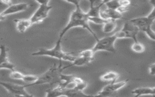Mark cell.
I'll return each mask as SVG.
<instances>
[{
	"label": "cell",
	"mask_w": 155,
	"mask_h": 97,
	"mask_svg": "<svg viewBox=\"0 0 155 97\" xmlns=\"http://www.w3.org/2000/svg\"><path fill=\"white\" fill-rule=\"evenodd\" d=\"M88 15L87 13H85L81 8L80 5L75 6V9L70 14L68 21L65 27L61 31L59 38L62 39L65 34L71 28L74 27H82L87 29L90 34L94 38L96 41L99 38L96 36V33L92 30L88 24Z\"/></svg>",
	"instance_id": "6da1fadb"
},
{
	"label": "cell",
	"mask_w": 155,
	"mask_h": 97,
	"mask_svg": "<svg viewBox=\"0 0 155 97\" xmlns=\"http://www.w3.org/2000/svg\"><path fill=\"white\" fill-rule=\"evenodd\" d=\"M62 39L58 38L54 46L51 48H42L39 50L31 53L32 56H46L51 58H54L59 60L60 62L62 61H67L72 62L75 59L76 56H73L70 53L64 52L62 50L61 47Z\"/></svg>",
	"instance_id": "7a4b0ae2"
},
{
	"label": "cell",
	"mask_w": 155,
	"mask_h": 97,
	"mask_svg": "<svg viewBox=\"0 0 155 97\" xmlns=\"http://www.w3.org/2000/svg\"><path fill=\"white\" fill-rule=\"evenodd\" d=\"M63 69L60 63L59 65H56L54 64L51 66L48 70L40 76H38L37 81L33 84H28L25 85V87L33 85H42V84H53L59 83L61 79V75L63 71Z\"/></svg>",
	"instance_id": "3957f363"
},
{
	"label": "cell",
	"mask_w": 155,
	"mask_h": 97,
	"mask_svg": "<svg viewBox=\"0 0 155 97\" xmlns=\"http://www.w3.org/2000/svg\"><path fill=\"white\" fill-rule=\"evenodd\" d=\"M139 29L140 31L145 33L149 38L155 41V32L151 28V25L155 22V8H153L151 12L147 16L138 17L130 19Z\"/></svg>",
	"instance_id": "277c9868"
},
{
	"label": "cell",
	"mask_w": 155,
	"mask_h": 97,
	"mask_svg": "<svg viewBox=\"0 0 155 97\" xmlns=\"http://www.w3.org/2000/svg\"><path fill=\"white\" fill-rule=\"evenodd\" d=\"M117 39L116 34L104 37L96 41L94 47L92 48L94 53L98 51H106L110 53H116L114 42Z\"/></svg>",
	"instance_id": "5b68a950"
},
{
	"label": "cell",
	"mask_w": 155,
	"mask_h": 97,
	"mask_svg": "<svg viewBox=\"0 0 155 97\" xmlns=\"http://www.w3.org/2000/svg\"><path fill=\"white\" fill-rule=\"evenodd\" d=\"M0 85L2 86L5 90H7L12 95L16 96H32L25 90V86L18 85L16 84L12 83L10 82L0 81Z\"/></svg>",
	"instance_id": "8992f818"
},
{
	"label": "cell",
	"mask_w": 155,
	"mask_h": 97,
	"mask_svg": "<svg viewBox=\"0 0 155 97\" xmlns=\"http://www.w3.org/2000/svg\"><path fill=\"white\" fill-rule=\"evenodd\" d=\"M128 82V79H124L119 82H111L110 84L105 85L100 92H99L95 96H107L111 95L115 92L118 91L124 87Z\"/></svg>",
	"instance_id": "52a82bcc"
},
{
	"label": "cell",
	"mask_w": 155,
	"mask_h": 97,
	"mask_svg": "<svg viewBox=\"0 0 155 97\" xmlns=\"http://www.w3.org/2000/svg\"><path fill=\"white\" fill-rule=\"evenodd\" d=\"M52 8V6L47 5H39L38 9L30 18L31 23L36 24L43 21L47 18L48 13Z\"/></svg>",
	"instance_id": "ba28073f"
},
{
	"label": "cell",
	"mask_w": 155,
	"mask_h": 97,
	"mask_svg": "<svg viewBox=\"0 0 155 97\" xmlns=\"http://www.w3.org/2000/svg\"><path fill=\"white\" fill-rule=\"evenodd\" d=\"M120 30L123 32L125 38L133 39L134 41H137L136 36L140 30L130 20H127Z\"/></svg>",
	"instance_id": "9c48e42d"
},
{
	"label": "cell",
	"mask_w": 155,
	"mask_h": 97,
	"mask_svg": "<svg viewBox=\"0 0 155 97\" xmlns=\"http://www.w3.org/2000/svg\"><path fill=\"white\" fill-rule=\"evenodd\" d=\"M0 69L15 70V65L8 59L7 50L4 45H0Z\"/></svg>",
	"instance_id": "30bf717a"
},
{
	"label": "cell",
	"mask_w": 155,
	"mask_h": 97,
	"mask_svg": "<svg viewBox=\"0 0 155 97\" xmlns=\"http://www.w3.org/2000/svg\"><path fill=\"white\" fill-rule=\"evenodd\" d=\"M27 7H28V4L25 2L11 4L10 5L8 6L7 8H5L2 12H1V14L2 16L6 17V16L9 15H12V14L25 11L27 8Z\"/></svg>",
	"instance_id": "8fae6325"
},
{
	"label": "cell",
	"mask_w": 155,
	"mask_h": 97,
	"mask_svg": "<svg viewBox=\"0 0 155 97\" xmlns=\"http://www.w3.org/2000/svg\"><path fill=\"white\" fill-rule=\"evenodd\" d=\"M99 16L105 20H117L123 18L122 14L119 13L117 10L107 8L105 10L101 9L99 12Z\"/></svg>",
	"instance_id": "7c38bea8"
},
{
	"label": "cell",
	"mask_w": 155,
	"mask_h": 97,
	"mask_svg": "<svg viewBox=\"0 0 155 97\" xmlns=\"http://www.w3.org/2000/svg\"><path fill=\"white\" fill-rule=\"evenodd\" d=\"M17 30L21 33H24L25 31L33 24L30 19H14Z\"/></svg>",
	"instance_id": "4fadbf2b"
},
{
	"label": "cell",
	"mask_w": 155,
	"mask_h": 97,
	"mask_svg": "<svg viewBox=\"0 0 155 97\" xmlns=\"http://www.w3.org/2000/svg\"><path fill=\"white\" fill-rule=\"evenodd\" d=\"M131 93L135 96L138 97L143 95H153L155 96V87H139L131 91Z\"/></svg>",
	"instance_id": "5bb4252c"
},
{
	"label": "cell",
	"mask_w": 155,
	"mask_h": 97,
	"mask_svg": "<svg viewBox=\"0 0 155 97\" xmlns=\"http://www.w3.org/2000/svg\"><path fill=\"white\" fill-rule=\"evenodd\" d=\"M93 60L89 58H87L81 56H79L78 57H76V59L71 63V64L67 65L64 67H62L63 70H65L67 68H69L72 66H84L85 65L90 62H91Z\"/></svg>",
	"instance_id": "9a60e30c"
},
{
	"label": "cell",
	"mask_w": 155,
	"mask_h": 97,
	"mask_svg": "<svg viewBox=\"0 0 155 97\" xmlns=\"http://www.w3.org/2000/svg\"><path fill=\"white\" fill-rule=\"evenodd\" d=\"M117 27V22L115 20L109 19L107 20L106 22L102 25V31L105 33H110L113 32Z\"/></svg>",
	"instance_id": "2e32d148"
},
{
	"label": "cell",
	"mask_w": 155,
	"mask_h": 97,
	"mask_svg": "<svg viewBox=\"0 0 155 97\" xmlns=\"http://www.w3.org/2000/svg\"><path fill=\"white\" fill-rule=\"evenodd\" d=\"M119 77V74L116 72L110 71L105 73L100 76V79L102 81L115 82Z\"/></svg>",
	"instance_id": "e0dca14e"
},
{
	"label": "cell",
	"mask_w": 155,
	"mask_h": 97,
	"mask_svg": "<svg viewBox=\"0 0 155 97\" xmlns=\"http://www.w3.org/2000/svg\"><path fill=\"white\" fill-rule=\"evenodd\" d=\"M131 48L133 52L137 53H143L145 50L144 45L142 43L139 42L138 41H134V42L131 45Z\"/></svg>",
	"instance_id": "ac0fdd59"
},
{
	"label": "cell",
	"mask_w": 155,
	"mask_h": 97,
	"mask_svg": "<svg viewBox=\"0 0 155 97\" xmlns=\"http://www.w3.org/2000/svg\"><path fill=\"white\" fill-rule=\"evenodd\" d=\"M79 56L93 60L94 59V55L95 53L94 52V51L93 50L92 48H90V49H86V50H82V51L79 52Z\"/></svg>",
	"instance_id": "d6986e66"
},
{
	"label": "cell",
	"mask_w": 155,
	"mask_h": 97,
	"mask_svg": "<svg viewBox=\"0 0 155 97\" xmlns=\"http://www.w3.org/2000/svg\"><path fill=\"white\" fill-rule=\"evenodd\" d=\"M38 78V76L33 75H24L22 78V81L30 84H33L35 82Z\"/></svg>",
	"instance_id": "ffe728a7"
},
{
	"label": "cell",
	"mask_w": 155,
	"mask_h": 97,
	"mask_svg": "<svg viewBox=\"0 0 155 97\" xmlns=\"http://www.w3.org/2000/svg\"><path fill=\"white\" fill-rule=\"evenodd\" d=\"M88 21L89 22H92L98 25H103L107 20H105L99 16H88Z\"/></svg>",
	"instance_id": "44dd1931"
},
{
	"label": "cell",
	"mask_w": 155,
	"mask_h": 97,
	"mask_svg": "<svg viewBox=\"0 0 155 97\" xmlns=\"http://www.w3.org/2000/svg\"><path fill=\"white\" fill-rule=\"evenodd\" d=\"M24 74L20 72L16 71L15 70H12L11 72L9 74V76L13 79H17V80H22V78L24 77Z\"/></svg>",
	"instance_id": "7402d4cb"
},
{
	"label": "cell",
	"mask_w": 155,
	"mask_h": 97,
	"mask_svg": "<svg viewBox=\"0 0 155 97\" xmlns=\"http://www.w3.org/2000/svg\"><path fill=\"white\" fill-rule=\"evenodd\" d=\"M105 5L107 6V8L113 10H117V8L120 6L118 0H112L109 2L107 3Z\"/></svg>",
	"instance_id": "603a6c76"
},
{
	"label": "cell",
	"mask_w": 155,
	"mask_h": 97,
	"mask_svg": "<svg viewBox=\"0 0 155 97\" xmlns=\"http://www.w3.org/2000/svg\"><path fill=\"white\" fill-rule=\"evenodd\" d=\"M120 5L129 7L131 5L130 0H118Z\"/></svg>",
	"instance_id": "cb8c5ba5"
},
{
	"label": "cell",
	"mask_w": 155,
	"mask_h": 97,
	"mask_svg": "<svg viewBox=\"0 0 155 97\" xmlns=\"http://www.w3.org/2000/svg\"><path fill=\"white\" fill-rule=\"evenodd\" d=\"M128 10H129V7L122 6V5H120V6L117 8V10L119 13H120L121 14H123L124 13L127 12Z\"/></svg>",
	"instance_id": "d4e9b609"
},
{
	"label": "cell",
	"mask_w": 155,
	"mask_h": 97,
	"mask_svg": "<svg viewBox=\"0 0 155 97\" xmlns=\"http://www.w3.org/2000/svg\"><path fill=\"white\" fill-rule=\"evenodd\" d=\"M149 73L151 75H155V63L151 64L149 66Z\"/></svg>",
	"instance_id": "484cf974"
},
{
	"label": "cell",
	"mask_w": 155,
	"mask_h": 97,
	"mask_svg": "<svg viewBox=\"0 0 155 97\" xmlns=\"http://www.w3.org/2000/svg\"><path fill=\"white\" fill-rule=\"evenodd\" d=\"M88 1L90 2V7H91L93 6H94V5H98V4H102L100 0H88Z\"/></svg>",
	"instance_id": "4316f807"
},
{
	"label": "cell",
	"mask_w": 155,
	"mask_h": 97,
	"mask_svg": "<svg viewBox=\"0 0 155 97\" xmlns=\"http://www.w3.org/2000/svg\"><path fill=\"white\" fill-rule=\"evenodd\" d=\"M64 1L74 5V6H78V5H79V2L81 0H64Z\"/></svg>",
	"instance_id": "83f0119b"
},
{
	"label": "cell",
	"mask_w": 155,
	"mask_h": 97,
	"mask_svg": "<svg viewBox=\"0 0 155 97\" xmlns=\"http://www.w3.org/2000/svg\"><path fill=\"white\" fill-rule=\"evenodd\" d=\"M39 5H47L49 3L50 0H35Z\"/></svg>",
	"instance_id": "f1b7e54d"
},
{
	"label": "cell",
	"mask_w": 155,
	"mask_h": 97,
	"mask_svg": "<svg viewBox=\"0 0 155 97\" xmlns=\"http://www.w3.org/2000/svg\"><path fill=\"white\" fill-rule=\"evenodd\" d=\"M0 1L2 4L7 5L8 6L12 4V0H0Z\"/></svg>",
	"instance_id": "f546056e"
},
{
	"label": "cell",
	"mask_w": 155,
	"mask_h": 97,
	"mask_svg": "<svg viewBox=\"0 0 155 97\" xmlns=\"http://www.w3.org/2000/svg\"><path fill=\"white\" fill-rule=\"evenodd\" d=\"M100 1H101V3H102L103 5H104V4H106L107 3L109 2L110 1H112V0H100Z\"/></svg>",
	"instance_id": "4dcf8cb0"
},
{
	"label": "cell",
	"mask_w": 155,
	"mask_h": 97,
	"mask_svg": "<svg viewBox=\"0 0 155 97\" xmlns=\"http://www.w3.org/2000/svg\"><path fill=\"white\" fill-rule=\"evenodd\" d=\"M149 1L153 6V8H155V0H149Z\"/></svg>",
	"instance_id": "1f68e13d"
},
{
	"label": "cell",
	"mask_w": 155,
	"mask_h": 97,
	"mask_svg": "<svg viewBox=\"0 0 155 97\" xmlns=\"http://www.w3.org/2000/svg\"><path fill=\"white\" fill-rule=\"evenodd\" d=\"M5 18H6V17H5V16H2V15L0 13V21H2L5 20Z\"/></svg>",
	"instance_id": "d6a6232c"
}]
</instances>
